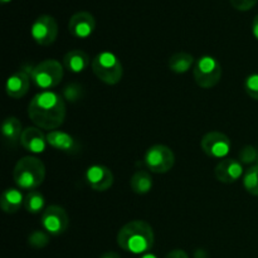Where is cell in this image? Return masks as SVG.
<instances>
[{
  "label": "cell",
  "mask_w": 258,
  "mask_h": 258,
  "mask_svg": "<svg viewBox=\"0 0 258 258\" xmlns=\"http://www.w3.org/2000/svg\"><path fill=\"white\" fill-rule=\"evenodd\" d=\"M64 98L53 91H42L37 93L28 106V116L39 128L54 131L60 127L66 120Z\"/></svg>",
  "instance_id": "6da1fadb"
},
{
  "label": "cell",
  "mask_w": 258,
  "mask_h": 258,
  "mask_svg": "<svg viewBox=\"0 0 258 258\" xmlns=\"http://www.w3.org/2000/svg\"><path fill=\"white\" fill-rule=\"evenodd\" d=\"M155 236L153 227L145 221H131L117 233V244L121 249L134 254H145L153 248Z\"/></svg>",
  "instance_id": "7a4b0ae2"
},
{
  "label": "cell",
  "mask_w": 258,
  "mask_h": 258,
  "mask_svg": "<svg viewBox=\"0 0 258 258\" xmlns=\"http://www.w3.org/2000/svg\"><path fill=\"white\" fill-rule=\"evenodd\" d=\"M13 178L18 188L32 191L44 181L45 166L38 158L24 156L15 164Z\"/></svg>",
  "instance_id": "3957f363"
},
{
  "label": "cell",
  "mask_w": 258,
  "mask_h": 258,
  "mask_svg": "<svg viewBox=\"0 0 258 258\" xmlns=\"http://www.w3.org/2000/svg\"><path fill=\"white\" fill-rule=\"evenodd\" d=\"M92 72L106 85H117L123 75V68L118 58L111 52H101L91 63Z\"/></svg>",
  "instance_id": "277c9868"
},
{
  "label": "cell",
  "mask_w": 258,
  "mask_h": 258,
  "mask_svg": "<svg viewBox=\"0 0 258 258\" xmlns=\"http://www.w3.org/2000/svg\"><path fill=\"white\" fill-rule=\"evenodd\" d=\"M30 78L38 88L48 91L60 83L63 78V67L58 60L45 59L33 67Z\"/></svg>",
  "instance_id": "5b68a950"
},
{
  "label": "cell",
  "mask_w": 258,
  "mask_h": 258,
  "mask_svg": "<svg viewBox=\"0 0 258 258\" xmlns=\"http://www.w3.org/2000/svg\"><path fill=\"white\" fill-rule=\"evenodd\" d=\"M222 66L218 60L211 55H203L194 64L193 76L197 85L202 88H212L221 81Z\"/></svg>",
  "instance_id": "8992f818"
},
{
  "label": "cell",
  "mask_w": 258,
  "mask_h": 258,
  "mask_svg": "<svg viewBox=\"0 0 258 258\" xmlns=\"http://www.w3.org/2000/svg\"><path fill=\"white\" fill-rule=\"evenodd\" d=\"M175 155L173 150L165 145H153L145 154V164L151 173L165 174L174 166Z\"/></svg>",
  "instance_id": "52a82bcc"
},
{
  "label": "cell",
  "mask_w": 258,
  "mask_h": 258,
  "mask_svg": "<svg viewBox=\"0 0 258 258\" xmlns=\"http://www.w3.org/2000/svg\"><path fill=\"white\" fill-rule=\"evenodd\" d=\"M40 223L48 234L60 236L67 231L70 226V218L64 208L59 206H50L43 211Z\"/></svg>",
  "instance_id": "ba28073f"
},
{
  "label": "cell",
  "mask_w": 258,
  "mask_h": 258,
  "mask_svg": "<svg viewBox=\"0 0 258 258\" xmlns=\"http://www.w3.org/2000/svg\"><path fill=\"white\" fill-rule=\"evenodd\" d=\"M30 33L37 44L47 47L53 44L57 39L58 24L54 18L50 15H40L33 23Z\"/></svg>",
  "instance_id": "9c48e42d"
},
{
  "label": "cell",
  "mask_w": 258,
  "mask_h": 258,
  "mask_svg": "<svg viewBox=\"0 0 258 258\" xmlns=\"http://www.w3.org/2000/svg\"><path fill=\"white\" fill-rule=\"evenodd\" d=\"M231 140L228 136L219 131H211L201 140V148L206 155L214 159H223L231 150Z\"/></svg>",
  "instance_id": "30bf717a"
},
{
  "label": "cell",
  "mask_w": 258,
  "mask_h": 258,
  "mask_svg": "<svg viewBox=\"0 0 258 258\" xmlns=\"http://www.w3.org/2000/svg\"><path fill=\"white\" fill-rule=\"evenodd\" d=\"M96 28V20L91 13L77 12L71 17L68 22V30L75 38L85 39L88 38Z\"/></svg>",
  "instance_id": "8fae6325"
},
{
  "label": "cell",
  "mask_w": 258,
  "mask_h": 258,
  "mask_svg": "<svg viewBox=\"0 0 258 258\" xmlns=\"http://www.w3.org/2000/svg\"><path fill=\"white\" fill-rule=\"evenodd\" d=\"M86 181L95 191H106L112 186L113 174L107 166L92 165L86 171Z\"/></svg>",
  "instance_id": "7c38bea8"
},
{
  "label": "cell",
  "mask_w": 258,
  "mask_h": 258,
  "mask_svg": "<svg viewBox=\"0 0 258 258\" xmlns=\"http://www.w3.org/2000/svg\"><path fill=\"white\" fill-rule=\"evenodd\" d=\"M243 174V164L237 159H223L217 164L214 169V175L217 180L224 184H232L239 180Z\"/></svg>",
  "instance_id": "4fadbf2b"
},
{
  "label": "cell",
  "mask_w": 258,
  "mask_h": 258,
  "mask_svg": "<svg viewBox=\"0 0 258 258\" xmlns=\"http://www.w3.org/2000/svg\"><path fill=\"white\" fill-rule=\"evenodd\" d=\"M32 70H20L8 78L5 91H7V95L9 97L18 100V98H22L27 95L30 86V80H32L30 78Z\"/></svg>",
  "instance_id": "5bb4252c"
},
{
  "label": "cell",
  "mask_w": 258,
  "mask_h": 258,
  "mask_svg": "<svg viewBox=\"0 0 258 258\" xmlns=\"http://www.w3.org/2000/svg\"><path fill=\"white\" fill-rule=\"evenodd\" d=\"M47 135L37 127H27L23 130L20 138V145L27 151L33 154H40L45 150L47 146Z\"/></svg>",
  "instance_id": "9a60e30c"
},
{
  "label": "cell",
  "mask_w": 258,
  "mask_h": 258,
  "mask_svg": "<svg viewBox=\"0 0 258 258\" xmlns=\"http://www.w3.org/2000/svg\"><path fill=\"white\" fill-rule=\"evenodd\" d=\"M47 143L48 145L52 146L53 149L58 151H62L66 154H76L80 150L77 140L70 134L63 133V131L54 130L49 131L47 134Z\"/></svg>",
  "instance_id": "2e32d148"
},
{
  "label": "cell",
  "mask_w": 258,
  "mask_h": 258,
  "mask_svg": "<svg viewBox=\"0 0 258 258\" xmlns=\"http://www.w3.org/2000/svg\"><path fill=\"white\" fill-rule=\"evenodd\" d=\"M23 134L22 122L14 116L7 117L3 121L2 135L3 141L8 148H15L20 143V138Z\"/></svg>",
  "instance_id": "e0dca14e"
},
{
  "label": "cell",
  "mask_w": 258,
  "mask_h": 258,
  "mask_svg": "<svg viewBox=\"0 0 258 258\" xmlns=\"http://www.w3.org/2000/svg\"><path fill=\"white\" fill-rule=\"evenodd\" d=\"M24 198L22 191L17 188H9L5 189L0 197V207H2L3 212L7 214H14L20 211L23 206H24Z\"/></svg>",
  "instance_id": "ac0fdd59"
},
{
  "label": "cell",
  "mask_w": 258,
  "mask_h": 258,
  "mask_svg": "<svg viewBox=\"0 0 258 258\" xmlns=\"http://www.w3.org/2000/svg\"><path fill=\"white\" fill-rule=\"evenodd\" d=\"M90 57L83 50L73 49L66 53L63 57V66L66 70L72 73H81L86 71L90 66Z\"/></svg>",
  "instance_id": "d6986e66"
},
{
  "label": "cell",
  "mask_w": 258,
  "mask_h": 258,
  "mask_svg": "<svg viewBox=\"0 0 258 258\" xmlns=\"http://www.w3.org/2000/svg\"><path fill=\"white\" fill-rule=\"evenodd\" d=\"M131 190L139 196L148 194L153 189V178L145 170H138L134 173L130 180Z\"/></svg>",
  "instance_id": "ffe728a7"
},
{
  "label": "cell",
  "mask_w": 258,
  "mask_h": 258,
  "mask_svg": "<svg viewBox=\"0 0 258 258\" xmlns=\"http://www.w3.org/2000/svg\"><path fill=\"white\" fill-rule=\"evenodd\" d=\"M194 64V57L190 53L178 52L169 58V70L176 75L186 73Z\"/></svg>",
  "instance_id": "44dd1931"
},
{
  "label": "cell",
  "mask_w": 258,
  "mask_h": 258,
  "mask_svg": "<svg viewBox=\"0 0 258 258\" xmlns=\"http://www.w3.org/2000/svg\"><path fill=\"white\" fill-rule=\"evenodd\" d=\"M44 197L38 190L29 191L24 198V208L30 214L40 213L44 208Z\"/></svg>",
  "instance_id": "7402d4cb"
},
{
  "label": "cell",
  "mask_w": 258,
  "mask_h": 258,
  "mask_svg": "<svg viewBox=\"0 0 258 258\" xmlns=\"http://www.w3.org/2000/svg\"><path fill=\"white\" fill-rule=\"evenodd\" d=\"M243 186L251 196L258 197V165H253L244 173Z\"/></svg>",
  "instance_id": "603a6c76"
},
{
  "label": "cell",
  "mask_w": 258,
  "mask_h": 258,
  "mask_svg": "<svg viewBox=\"0 0 258 258\" xmlns=\"http://www.w3.org/2000/svg\"><path fill=\"white\" fill-rule=\"evenodd\" d=\"M49 243V236L43 231H33L28 237V244L33 248H44Z\"/></svg>",
  "instance_id": "cb8c5ba5"
},
{
  "label": "cell",
  "mask_w": 258,
  "mask_h": 258,
  "mask_svg": "<svg viewBox=\"0 0 258 258\" xmlns=\"http://www.w3.org/2000/svg\"><path fill=\"white\" fill-rule=\"evenodd\" d=\"M257 158H258V150L251 145L244 146L238 154V160L241 161L242 164L257 163Z\"/></svg>",
  "instance_id": "d4e9b609"
},
{
  "label": "cell",
  "mask_w": 258,
  "mask_h": 258,
  "mask_svg": "<svg viewBox=\"0 0 258 258\" xmlns=\"http://www.w3.org/2000/svg\"><path fill=\"white\" fill-rule=\"evenodd\" d=\"M83 95V88L77 83H71L63 91V97L70 102H76L80 100Z\"/></svg>",
  "instance_id": "484cf974"
},
{
  "label": "cell",
  "mask_w": 258,
  "mask_h": 258,
  "mask_svg": "<svg viewBox=\"0 0 258 258\" xmlns=\"http://www.w3.org/2000/svg\"><path fill=\"white\" fill-rule=\"evenodd\" d=\"M244 90H246L247 95L249 96L253 100L258 101V75L248 76L246 78V82H244Z\"/></svg>",
  "instance_id": "4316f807"
},
{
  "label": "cell",
  "mask_w": 258,
  "mask_h": 258,
  "mask_svg": "<svg viewBox=\"0 0 258 258\" xmlns=\"http://www.w3.org/2000/svg\"><path fill=\"white\" fill-rule=\"evenodd\" d=\"M232 4V7L237 10H241V12H247V10L252 9L254 5L257 4L258 0H229Z\"/></svg>",
  "instance_id": "83f0119b"
},
{
  "label": "cell",
  "mask_w": 258,
  "mask_h": 258,
  "mask_svg": "<svg viewBox=\"0 0 258 258\" xmlns=\"http://www.w3.org/2000/svg\"><path fill=\"white\" fill-rule=\"evenodd\" d=\"M165 258H189V256L183 249H174V251L169 252Z\"/></svg>",
  "instance_id": "f1b7e54d"
},
{
  "label": "cell",
  "mask_w": 258,
  "mask_h": 258,
  "mask_svg": "<svg viewBox=\"0 0 258 258\" xmlns=\"http://www.w3.org/2000/svg\"><path fill=\"white\" fill-rule=\"evenodd\" d=\"M252 33L256 37V39H258V14L254 17L253 23H252Z\"/></svg>",
  "instance_id": "f546056e"
},
{
  "label": "cell",
  "mask_w": 258,
  "mask_h": 258,
  "mask_svg": "<svg viewBox=\"0 0 258 258\" xmlns=\"http://www.w3.org/2000/svg\"><path fill=\"white\" fill-rule=\"evenodd\" d=\"M100 258H121L116 252H106Z\"/></svg>",
  "instance_id": "4dcf8cb0"
},
{
  "label": "cell",
  "mask_w": 258,
  "mask_h": 258,
  "mask_svg": "<svg viewBox=\"0 0 258 258\" xmlns=\"http://www.w3.org/2000/svg\"><path fill=\"white\" fill-rule=\"evenodd\" d=\"M196 258H207V253L204 249H198L196 252Z\"/></svg>",
  "instance_id": "1f68e13d"
},
{
  "label": "cell",
  "mask_w": 258,
  "mask_h": 258,
  "mask_svg": "<svg viewBox=\"0 0 258 258\" xmlns=\"http://www.w3.org/2000/svg\"><path fill=\"white\" fill-rule=\"evenodd\" d=\"M140 258H158V257H156L154 253H150V252H148V253L143 254V256H141Z\"/></svg>",
  "instance_id": "d6a6232c"
},
{
  "label": "cell",
  "mask_w": 258,
  "mask_h": 258,
  "mask_svg": "<svg viewBox=\"0 0 258 258\" xmlns=\"http://www.w3.org/2000/svg\"><path fill=\"white\" fill-rule=\"evenodd\" d=\"M12 0H2V4H7V3H10Z\"/></svg>",
  "instance_id": "836d02e7"
},
{
  "label": "cell",
  "mask_w": 258,
  "mask_h": 258,
  "mask_svg": "<svg viewBox=\"0 0 258 258\" xmlns=\"http://www.w3.org/2000/svg\"><path fill=\"white\" fill-rule=\"evenodd\" d=\"M256 165H258V158H257V163H256Z\"/></svg>",
  "instance_id": "e575fe53"
}]
</instances>
